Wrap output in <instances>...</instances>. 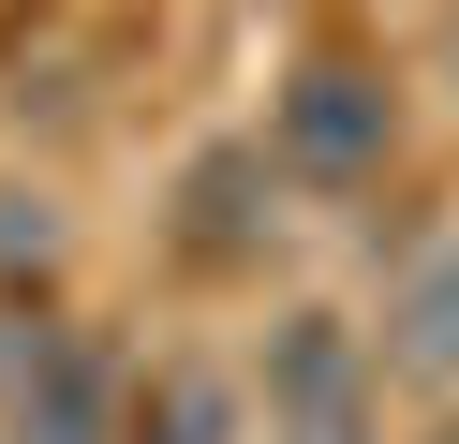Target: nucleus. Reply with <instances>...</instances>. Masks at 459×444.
<instances>
[{"label": "nucleus", "instance_id": "obj_6", "mask_svg": "<svg viewBox=\"0 0 459 444\" xmlns=\"http://www.w3.org/2000/svg\"><path fill=\"white\" fill-rule=\"evenodd\" d=\"M0 266H15V282H30V266H60V207L15 193V178H0Z\"/></svg>", "mask_w": 459, "mask_h": 444}, {"label": "nucleus", "instance_id": "obj_1", "mask_svg": "<svg viewBox=\"0 0 459 444\" xmlns=\"http://www.w3.org/2000/svg\"><path fill=\"white\" fill-rule=\"evenodd\" d=\"M385 148H400V89L370 59H297L281 74V104H267V163L281 178L356 193V178H385Z\"/></svg>", "mask_w": 459, "mask_h": 444}, {"label": "nucleus", "instance_id": "obj_7", "mask_svg": "<svg viewBox=\"0 0 459 444\" xmlns=\"http://www.w3.org/2000/svg\"><path fill=\"white\" fill-rule=\"evenodd\" d=\"M0 370H15V326H0Z\"/></svg>", "mask_w": 459, "mask_h": 444}, {"label": "nucleus", "instance_id": "obj_3", "mask_svg": "<svg viewBox=\"0 0 459 444\" xmlns=\"http://www.w3.org/2000/svg\"><path fill=\"white\" fill-rule=\"evenodd\" d=\"M0 400H15V444H119V370H104L74 326H15V370H0Z\"/></svg>", "mask_w": 459, "mask_h": 444}, {"label": "nucleus", "instance_id": "obj_2", "mask_svg": "<svg viewBox=\"0 0 459 444\" xmlns=\"http://www.w3.org/2000/svg\"><path fill=\"white\" fill-rule=\"evenodd\" d=\"M370 400H385V370L341 311L267 326V444H370Z\"/></svg>", "mask_w": 459, "mask_h": 444}, {"label": "nucleus", "instance_id": "obj_4", "mask_svg": "<svg viewBox=\"0 0 459 444\" xmlns=\"http://www.w3.org/2000/svg\"><path fill=\"white\" fill-rule=\"evenodd\" d=\"M370 370H400V385H459V222L400 252L385 326H370Z\"/></svg>", "mask_w": 459, "mask_h": 444}, {"label": "nucleus", "instance_id": "obj_5", "mask_svg": "<svg viewBox=\"0 0 459 444\" xmlns=\"http://www.w3.org/2000/svg\"><path fill=\"white\" fill-rule=\"evenodd\" d=\"M119 444H252V400L222 370H149V385H119Z\"/></svg>", "mask_w": 459, "mask_h": 444}]
</instances>
